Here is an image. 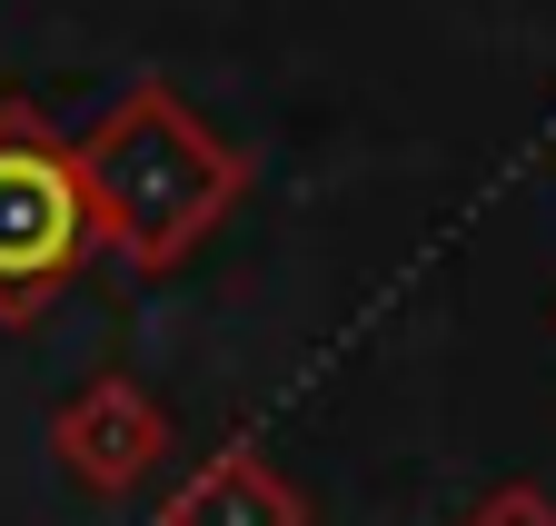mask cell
Masks as SVG:
<instances>
[{"instance_id": "1", "label": "cell", "mask_w": 556, "mask_h": 526, "mask_svg": "<svg viewBox=\"0 0 556 526\" xmlns=\"http://www.w3.org/2000/svg\"><path fill=\"white\" fill-rule=\"evenodd\" d=\"M70 169H80L100 248H119L129 269H179V258L229 219V200L249 189L239 150H219L199 129V110L179 90H160V80H139L90 140L70 150Z\"/></svg>"}, {"instance_id": "2", "label": "cell", "mask_w": 556, "mask_h": 526, "mask_svg": "<svg viewBox=\"0 0 556 526\" xmlns=\"http://www.w3.org/2000/svg\"><path fill=\"white\" fill-rule=\"evenodd\" d=\"M90 248L100 229L80 200V169H70V140L30 100H0V318H40L80 279Z\"/></svg>"}, {"instance_id": "3", "label": "cell", "mask_w": 556, "mask_h": 526, "mask_svg": "<svg viewBox=\"0 0 556 526\" xmlns=\"http://www.w3.org/2000/svg\"><path fill=\"white\" fill-rule=\"evenodd\" d=\"M160 457H169V408L139 377H90L80 398L60 408V467L80 487H100V497L139 487Z\"/></svg>"}, {"instance_id": "4", "label": "cell", "mask_w": 556, "mask_h": 526, "mask_svg": "<svg viewBox=\"0 0 556 526\" xmlns=\"http://www.w3.org/2000/svg\"><path fill=\"white\" fill-rule=\"evenodd\" d=\"M160 526H308V497L268 467L258 447H219L169 487Z\"/></svg>"}, {"instance_id": "5", "label": "cell", "mask_w": 556, "mask_h": 526, "mask_svg": "<svg viewBox=\"0 0 556 526\" xmlns=\"http://www.w3.org/2000/svg\"><path fill=\"white\" fill-rule=\"evenodd\" d=\"M467 526H556V497L546 487H497V497H477Z\"/></svg>"}]
</instances>
